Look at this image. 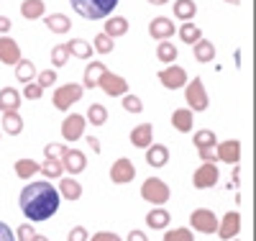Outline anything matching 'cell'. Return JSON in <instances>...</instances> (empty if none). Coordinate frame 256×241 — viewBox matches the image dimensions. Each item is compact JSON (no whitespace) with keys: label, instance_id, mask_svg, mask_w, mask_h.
Segmentation results:
<instances>
[{"label":"cell","instance_id":"cell-1","mask_svg":"<svg viewBox=\"0 0 256 241\" xmlns=\"http://www.w3.org/2000/svg\"><path fill=\"white\" fill-rule=\"evenodd\" d=\"M59 200L62 195L59 190L49 182V180H38V182H28L18 195V208L24 210V215L28 221L38 223L46 221L59 210Z\"/></svg>","mask_w":256,"mask_h":241},{"label":"cell","instance_id":"cell-2","mask_svg":"<svg viewBox=\"0 0 256 241\" xmlns=\"http://www.w3.org/2000/svg\"><path fill=\"white\" fill-rule=\"evenodd\" d=\"M70 3L77 16L88 21H100V18H108L120 0H70Z\"/></svg>","mask_w":256,"mask_h":241},{"label":"cell","instance_id":"cell-3","mask_svg":"<svg viewBox=\"0 0 256 241\" xmlns=\"http://www.w3.org/2000/svg\"><path fill=\"white\" fill-rule=\"evenodd\" d=\"M141 198L152 205H166L169 198H172V190L162 177H148L141 185Z\"/></svg>","mask_w":256,"mask_h":241},{"label":"cell","instance_id":"cell-4","mask_svg":"<svg viewBox=\"0 0 256 241\" xmlns=\"http://www.w3.org/2000/svg\"><path fill=\"white\" fill-rule=\"evenodd\" d=\"M184 100H187V105H190V111H192V113H202V111H208L210 98H208V93H205L202 77H192L190 85H184Z\"/></svg>","mask_w":256,"mask_h":241},{"label":"cell","instance_id":"cell-5","mask_svg":"<svg viewBox=\"0 0 256 241\" xmlns=\"http://www.w3.org/2000/svg\"><path fill=\"white\" fill-rule=\"evenodd\" d=\"M82 90H84V87H82V85H74V82L59 85L56 90H54V98H52L54 108H56V111H70V108H72L74 103H80Z\"/></svg>","mask_w":256,"mask_h":241},{"label":"cell","instance_id":"cell-6","mask_svg":"<svg viewBox=\"0 0 256 241\" xmlns=\"http://www.w3.org/2000/svg\"><path fill=\"white\" fill-rule=\"evenodd\" d=\"M190 226L200 233H216L218 231V215L210 208H195L190 215Z\"/></svg>","mask_w":256,"mask_h":241},{"label":"cell","instance_id":"cell-7","mask_svg":"<svg viewBox=\"0 0 256 241\" xmlns=\"http://www.w3.org/2000/svg\"><path fill=\"white\" fill-rule=\"evenodd\" d=\"M98 87H100L105 95L120 98V95L128 93V80L120 77V75H116V72H108V70H105V72L100 75V80H98Z\"/></svg>","mask_w":256,"mask_h":241},{"label":"cell","instance_id":"cell-8","mask_svg":"<svg viewBox=\"0 0 256 241\" xmlns=\"http://www.w3.org/2000/svg\"><path fill=\"white\" fill-rule=\"evenodd\" d=\"M220 180V169L216 167V162H202V167L195 169L192 174V185L198 190H208V187H216Z\"/></svg>","mask_w":256,"mask_h":241},{"label":"cell","instance_id":"cell-9","mask_svg":"<svg viewBox=\"0 0 256 241\" xmlns=\"http://www.w3.org/2000/svg\"><path fill=\"white\" fill-rule=\"evenodd\" d=\"M136 180V164L128 159V157H120L116 159V164L110 167V182L113 185H128Z\"/></svg>","mask_w":256,"mask_h":241},{"label":"cell","instance_id":"cell-10","mask_svg":"<svg viewBox=\"0 0 256 241\" xmlns=\"http://www.w3.org/2000/svg\"><path fill=\"white\" fill-rule=\"evenodd\" d=\"M238 231H241V213H238V210H228L223 218H218V231H216V233H218L223 241L236 238Z\"/></svg>","mask_w":256,"mask_h":241},{"label":"cell","instance_id":"cell-11","mask_svg":"<svg viewBox=\"0 0 256 241\" xmlns=\"http://www.w3.org/2000/svg\"><path fill=\"white\" fill-rule=\"evenodd\" d=\"M216 154H218V162H223V164H238L241 162V141L228 139V141L216 144Z\"/></svg>","mask_w":256,"mask_h":241},{"label":"cell","instance_id":"cell-12","mask_svg":"<svg viewBox=\"0 0 256 241\" xmlns=\"http://www.w3.org/2000/svg\"><path fill=\"white\" fill-rule=\"evenodd\" d=\"M159 82L166 87V90H180V87L187 85V72L182 67H177V64H169L166 70L159 72Z\"/></svg>","mask_w":256,"mask_h":241},{"label":"cell","instance_id":"cell-13","mask_svg":"<svg viewBox=\"0 0 256 241\" xmlns=\"http://www.w3.org/2000/svg\"><path fill=\"white\" fill-rule=\"evenodd\" d=\"M84 116H80V113H72V116H67L62 121V136L67 139V141H80L82 136H84Z\"/></svg>","mask_w":256,"mask_h":241},{"label":"cell","instance_id":"cell-14","mask_svg":"<svg viewBox=\"0 0 256 241\" xmlns=\"http://www.w3.org/2000/svg\"><path fill=\"white\" fill-rule=\"evenodd\" d=\"M174 24L169 21L166 16H156L152 24H148V36H152L154 41H166V39H172L174 36Z\"/></svg>","mask_w":256,"mask_h":241},{"label":"cell","instance_id":"cell-15","mask_svg":"<svg viewBox=\"0 0 256 241\" xmlns=\"http://www.w3.org/2000/svg\"><path fill=\"white\" fill-rule=\"evenodd\" d=\"M62 167L67 174H82L84 167H88V159L80 149H67V154L62 157Z\"/></svg>","mask_w":256,"mask_h":241},{"label":"cell","instance_id":"cell-16","mask_svg":"<svg viewBox=\"0 0 256 241\" xmlns=\"http://www.w3.org/2000/svg\"><path fill=\"white\" fill-rule=\"evenodd\" d=\"M154 141V126L152 123H138L131 128V144L136 149H146V146H152Z\"/></svg>","mask_w":256,"mask_h":241},{"label":"cell","instance_id":"cell-17","mask_svg":"<svg viewBox=\"0 0 256 241\" xmlns=\"http://www.w3.org/2000/svg\"><path fill=\"white\" fill-rule=\"evenodd\" d=\"M18 59H20V47H18V41L10 39L8 34L0 36V62H3V64H16Z\"/></svg>","mask_w":256,"mask_h":241},{"label":"cell","instance_id":"cell-18","mask_svg":"<svg viewBox=\"0 0 256 241\" xmlns=\"http://www.w3.org/2000/svg\"><path fill=\"white\" fill-rule=\"evenodd\" d=\"M59 195H62V198L64 200H70V203H74V200H80L82 198V185L74 180V177H64V174H62V177H59Z\"/></svg>","mask_w":256,"mask_h":241},{"label":"cell","instance_id":"cell-19","mask_svg":"<svg viewBox=\"0 0 256 241\" xmlns=\"http://www.w3.org/2000/svg\"><path fill=\"white\" fill-rule=\"evenodd\" d=\"M166 162H169V149H166L164 144L146 146V164H148V167L162 169V167H166Z\"/></svg>","mask_w":256,"mask_h":241},{"label":"cell","instance_id":"cell-20","mask_svg":"<svg viewBox=\"0 0 256 241\" xmlns=\"http://www.w3.org/2000/svg\"><path fill=\"white\" fill-rule=\"evenodd\" d=\"M192 54H195V59L200 64H210L212 59H216V44H212L210 39H198L195 44H192Z\"/></svg>","mask_w":256,"mask_h":241},{"label":"cell","instance_id":"cell-21","mask_svg":"<svg viewBox=\"0 0 256 241\" xmlns=\"http://www.w3.org/2000/svg\"><path fill=\"white\" fill-rule=\"evenodd\" d=\"M0 131H6L8 136H18L24 131V118H20L18 111H8L3 113V121H0Z\"/></svg>","mask_w":256,"mask_h":241},{"label":"cell","instance_id":"cell-22","mask_svg":"<svg viewBox=\"0 0 256 241\" xmlns=\"http://www.w3.org/2000/svg\"><path fill=\"white\" fill-rule=\"evenodd\" d=\"M146 226L148 228H156V231H164L169 226V210L162 208V205L152 208V210L146 213Z\"/></svg>","mask_w":256,"mask_h":241},{"label":"cell","instance_id":"cell-23","mask_svg":"<svg viewBox=\"0 0 256 241\" xmlns=\"http://www.w3.org/2000/svg\"><path fill=\"white\" fill-rule=\"evenodd\" d=\"M44 24H46V29L52 34H70V29H72V21L64 13H49L44 18Z\"/></svg>","mask_w":256,"mask_h":241},{"label":"cell","instance_id":"cell-24","mask_svg":"<svg viewBox=\"0 0 256 241\" xmlns=\"http://www.w3.org/2000/svg\"><path fill=\"white\" fill-rule=\"evenodd\" d=\"M20 108V93L16 87H3L0 90V111L8 113V111H18Z\"/></svg>","mask_w":256,"mask_h":241},{"label":"cell","instance_id":"cell-25","mask_svg":"<svg viewBox=\"0 0 256 241\" xmlns=\"http://www.w3.org/2000/svg\"><path fill=\"white\" fill-rule=\"evenodd\" d=\"M13 67H16V80H18L20 85L36 80V64H34L31 59H18Z\"/></svg>","mask_w":256,"mask_h":241},{"label":"cell","instance_id":"cell-26","mask_svg":"<svg viewBox=\"0 0 256 241\" xmlns=\"http://www.w3.org/2000/svg\"><path fill=\"white\" fill-rule=\"evenodd\" d=\"M128 29H131L128 18H123V16H110L108 24H105V31H102V34H108L110 39H118V36H126Z\"/></svg>","mask_w":256,"mask_h":241},{"label":"cell","instance_id":"cell-27","mask_svg":"<svg viewBox=\"0 0 256 241\" xmlns=\"http://www.w3.org/2000/svg\"><path fill=\"white\" fill-rule=\"evenodd\" d=\"M108 70L102 62H90L88 67H84V77H82V87H88V90H92V87H98V80L100 75Z\"/></svg>","mask_w":256,"mask_h":241},{"label":"cell","instance_id":"cell-28","mask_svg":"<svg viewBox=\"0 0 256 241\" xmlns=\"http://www.w3.org/2000/svg\"><path fill=\"white\" fill-rule=\"evenodd\" d=\"M44 11H46V3H44V0H24V3H20V16L28 18V21L44 18Z\"/></svg>","mask_w":256,"mask_h":241},{"label":"cell","instance_id":"cell-29","mask_svg":"<svg viewBox=\"0 0 256 241\" xmlns=\"http://www.w3.org/2000/svg\"><path fill=\"white\" fill-rule=\"evenodd\" d=\"M172 11H174L177 21H192L195 13H198V3H195V0H174Z\"/></svg>","mask_w":256,"mask_h":241},{"label":"cell","instance_id":"cell-30","mask_svg":"<svg viewBox=\"0 0 256 241\" xmlns=\"http://www.w3.org/2000/svg\"><path fill=\"white\" fill-rule=\"evenodd\" d=\"M192 113L190 108H177V111L172 113V126L180 131V134H190V128H192Z\"/></svg>","mask_w":256,"mask_h":241},{"label":"cell","instance_id":"cell-31","mask_svg":"<svg viewBox=\"0 0 256 241\" xmlns=\"http://www.w3.org/2000/svg\"><path fill=\"white\" fill-rule=\"evenodd\" d=\"M67 52H70V57H77V59H84L88 62L90 57H92V47L84 39H72V41H67Z\"/></svg>","mask_w":256,"mask_h":241},{"label":"cell","instance_id":"cell-32","mask_svg":"<svg viewBox=\"0 0 256 241\" xmlns=\"http://www.w3.org/2000/svg\"><path fill=\"white\" fill-rule=\"evenodd\" d=\"M38 172L44 174L46 180H59L62 174H64V167H62V162L59 159H44V164H38Z\"/></svg>","mask_w":256,"mask_h":241},{"label":"cell","instance_id":"cell-33","mask_svg":"<svg viewBox=\"0 0 256 241\" xmlns=\"http://www.w3.org/2000/svg\"><path fill=\"white\" fill-rule=\"evenodd\" d=\"M156 59L162 62V64H174V59H177V47L172 41H159V47H156Z\"/></svg>","mask_w":256,"mask_h":241},{"label":"cell","instance_id":"cell-34","mask_svg":"<svg viewBox=\"0 0 256 241\" xmlns=\"http://www.w3.org/2000/svg\"><path fill=\"white\" fill-rule=\"evenodd\" d=\"M88 121L92 126H105V123H108V108L100 105V103H92L88 108Z\"/></svg>","mask_w":256,"mask_h":241},{"label":"cell","instance_id":"cell-35","mask_svg":"<svg viewBox=\"0 0 256 241\" xmlns=\"http://www.w3.org/2000/svg\"><path fill=\"white\" fill-rule=\"evenodd\" d=\"M36 172H38V164L34 159H18L16 162V174H18L20 180H31Z\"/></svg>","mask_w":256,"mask_h":241},{"label":"cell","instance_id":"cell-36","mask_svg":"<svg viewBox=\"0 0 256 241\" xmlns=\"http://www.w3.org/2000/svg\"><path fill=\"white\" fill-rule=\"evenodd\" d=\"M180 39L184 44H195L198 39H202V31L195 26V24H190V21H184V24L180 26Z\"/></svg>","mask_w":256,"mask_h":241},{"label":"cell","instance_id":"cell-37","mask_svg":"<svg viewBox=\"0 0 256 241\" xmlns=\"http://www.w3.org/2000/svg\"><path fill=\"white\" fill-rule=\"evenodd\" d=\"M192 141H195L198 149H205V146H216L218 144V136L212 134L210 128H202V131H198V134L192 136Z\"/></svg>","mask_w":256,"mask_h":241},{"label":"cell","instance_id":"cell-38","mask_svg":"<svg viewBox=\"0 0 256 241\" xmlns=\"http://www.w3.org/2000/svg\"><path fill=\"white\" fill-rule=\"evenodd\" d=\"M92 44H95L92 49H95L98 54H110V52L116 49V44H113V39H110L108 34H98V36L92 39Z\"/></svg>","mask_w":256,"mask_h":241},{"label":"cell","instance_id":"cell-39","mask_svg":"<svg viewBox=\"0 0 256 241\" xmlns=\"http://www.w3.org/2000/svg\"><path fill=\"white\" fill-rule=\"evenodd\" d=\"M164 241H195L192 228H169L164 231Z\"/></svg>","mask_w":256,"mask_h":241},{"label":"cell","instance_id":"cell-40","mask_svg":"<svg viewBox=\"0 0 256 241\" xmlns=\"http://www.w3.org/2000/svg\"><path fill=\"white\" fill-rule=\"evenodd\" d=\"M123 98V111H128V113H141L144 111V103H141V98L138 95H131V93H126V95H120Z\"/></svg>","mask_w":256,"mask_h":241},{"label":"cell","instance_id":"cell-41","mask_svg":"<svg viewBox=\"0 0 256 241\" xmlns=\"http://www.w3.org/2000/svg\"><path fill=\"white\" fill-rule=\"evenodd\" d=\"M70 59V52H67V44H56V47L52 49V64L54 67H64Z\"/></svg>","mask_w":256,"mask_h":241},{"label":"cell","instance_id":"cell-42","mask_svg":"<svg viewBox=\"0 0 256 241\" xmlns=\"http://www.w3.org/2000/svg\"><path fill=\"white\" fill-rule=\"evenodd\" d=\"M64 154H67V146H62V144H46L44 146V157H49V159H59L62 162Z\"/></svg>","mask_w":256,"mask_h":241},{"label":"cell","instance_id":"cell-43","mask_svg":"<svg viewBox=\"0 0 256 241\" xmlns=\"http://www.w3.org/2000/svg\"><path fill=\"white\" fill-rule=\"evenodd\" d=\"M34 236H36V228L31 223H20L16 228V241H34Z\"/></svg>","mask_w":256,"mask_h":241},{"label":"cell","instance_id":"cell-44","mask_svg":"<svg viewBox=\"0 0 256 241\" xmlns=\"http://www.w3.org/2000/svg\"><path fill=\"white\" fill-rule=\"evenodd\" d=\"M24 95H26V100H38L41 95H44V87H41L38 82H26L24 85Z\"/></svg>","mask_w":256,"mask_h":241},{"label":"cell","instance_id":"cell-45","mask_svg":"<svg viewBox=\"0 0 256 241\" xmlns=\"http://www.w3.org/2000/svg\"><path fill=\"white\" fill-rule=\"evenodd\" d=\"M36 82H38V85L46 90L49 85H54V82H56V70H44V72H36Z\"/></svg>","mask_w":256,"mask_h":241},{"label":"cell","instance_id":"cell-46","mask_svg":"<svg viewBox=\"0 0 256 241\" xmlns=\"http://www.w3.org/2000/svg\"><path fill=\"white\" fill-rule=\"evenodd\" d=\"M88 238H90V233H88V228H84V226H74L67 233V241H88Z\"/></svg>","mask_w":256,"mask_h":241},{"label":"cell","instance_id":"cell-47","mask_svg":"<svg viewBox=\"0 0 256 241\" xmlns=\"http://www.w3.org/2000/svg\"><path fill=\"white\" fill-rule=\"evenodd\" d=\"M88 241H123L118 233H113V231H98V233H92Z\"/></svg>","mask_w":256,"mask_h":241},{"label":"cell","instance_id":"cell-48","mask_svg":"<svg viewBox=\"0 0 256 241\" xmlns=\"http://www.w3.org/2000/svg\"><path fill=\"white\" fill-rule=\"evenodd\" d=\"M198 154L202 162H218V154H216V146H205V149H198Z\"/></svg>","mask_w":256,"mask_h":241},{"label":"cell","instance_id":"cell-49","mask_svg":"<svg viewBox=\"0 0 256 241\" xmlns=\"http://www.w3.org/2000/svg\"><path fill=\"white\" fill-rule=\"evenodd\" d=\"M0 241H16V233L8 228V223L0 221Z\"/></svg>","mask_w":256,"mask_h":241},{"label":"cell","instance_id":"cell-50","mask_svg":"<svg viewBox=\"0 0 256 241\" xmlns=\"http://www.w3.org/2000/svg\"><path fill=\"white\" fill-rule=\"evenodd\" d=\"M128 241H148V236H146L141 228H134L131 233H128Z\"/></svg>","mask_w":256,"mask_h":241},{"label":"cell","instance_id":"cell-51","mask_svg":"<svg viewBox=\"0 0 256 241\" xmlns=\"http://www.w3.org/2000/svg\"><path fill=\"white\" fill-rule=\"evenodd\" d=\"M10 26H13L10 18H8V16H0V36H6V34L10 31Z\"/></svg>","mask_w":256,"mask_h":241},{"label":"cell","instance_id":"cell-52","mask_svg":"<svg viewBox=\"0 0 256 241\" xmlns=\"http://www.w3.org/2000/svg\"><path fill=\"white\" fill-rule=\"evenodd\" d=\"M88 146L95 151V154H100V151H102V146H100V139H98V136H88Z\"/></svg>","mask_w":256,"mask_h":241},{"label":"cell","instance_id":"cell-53","mask_svg":"<svg viewBox=\"0 0 256 241\" xmlns=\"http://www.w3.org/2000/svg\"><path fill=\"white\" fill-rule=\"evenodd\" d=\"M152 6H164V3H169V0H148Z\"/></svg>","mask_w":256,"mask_h":241},{"label":"cell","instance_id":"cell-54","mask_svg":"<svg viewBox=\"0 0 256 241\" xmlns=\"http://www.w3.org/2000/svg\"><path fill=\"white\" fill-rule=\"evenodd\" d=\"M34 241H49V238H46V236H38V233H36V236H34Z\"/></svg>","mask_w":256,"mask_h":241},{"label":"cell","instance_id":"cell-55","mask_svg":"<svg viewBox=\"0 0 256 241\" xmlns=\"http://www.w3.org/2000/svg\"><path fill=\"white\" fill-rule=\"evenodd\" d=\"M226 3H230V6H238V3H241V0H226Z\"/></svg>","mask_w":256,"mask_h":241},{"label":"cell","instance_id":"cell-56","mask_svg":"<svg viewBox=\"0 0 256 241\" xmlns=\"http://www.w3.org/2000/svg\"><path fill=\"white\" fill-rule=\"evenodd\" d=\"M228 241H238V238H228Z\"/></svg>","mask_w":256,"mask_h":241},{"label":"cell","instance_id":"cell-57","mask_svg":"<svg viewBox=\"0 0 256 241\" xmlns=\"http://www.w3.org/2000/svg\"><path fill=\"white\" fill-rule=\"evenodd\" d=\"M0 134H3V131H0Z\"/></svg>","mask_w":256,"mask_h":241}]
</instances>
